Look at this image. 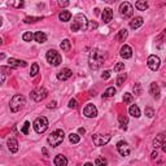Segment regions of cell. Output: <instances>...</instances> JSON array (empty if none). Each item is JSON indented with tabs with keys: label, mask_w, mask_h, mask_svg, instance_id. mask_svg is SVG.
<instances>
[{
	"label": "cell",
	"mask_w": 166,
	"mask_h": 166,
	"mask_svg": "<svg viewBox=\"0 0 166 166\" xmlns=\"http://www.w3.org/2000/svg\"><path fill=\"white\" fill-rule=\"evenodd\" d=\"M105 60H107V53H105L104 51L99 50V48H93L91 51V53H90V59H88L90 67L93 70L99 69L105 62Z\"/></svg>",
	"instance_id": "6da1fadb"
},
{
	"label": "cell",
	"mask_w": 166,
	"mask_h": 166,
	"mask_svg": "<svg viewBox=\"0 0 166 166\" xmlns=\"http://www.w3.org/2000/svg\"><path fill=\"white\" fill-rule=\"evenodd\" d=\"M86 26H87V18H86L84 14H77L74 17V21L71 24L70 29L71 31H79V30H86Z\"/></svg>",
	"instance_id": "7a4b0ae2"
},
{
	"label": "cell",
	"mask_w": 166,
	"mask_h": 166,
	"mask_svg": "<svg viewBox=\"0 0 166 166\" xmlns=\"http://www.w3.org/2000/svg\"><path fill=\"white\" fill-rule=\"evenodd\" d=\"M25 103H26L25 96H22V95H14L12 99H10V103H9L10 110H12L13 113H17L18 110H21V109L24 108Z\"/></svg>",
	"instance_id": "3957f363"
},
{
	"label": "cell",
	"mask_w": 166,
	"mask_h": 166,
	"mask_svg": "<svg viewBox=\"0 0 166 166\" xmlns=\"http://www.w3.org/2000/svg\"><path fill=\"white\" fill-rule=\"evenodd\" d=\"M64 138H65L64 131L62 130H56L48 136L47 140H48V144H51L52 147H59L64 142Z\"/></svg>",
	"instance_id": "277c9868"
},
{
	"label": "cell",
	"mask_w": 166,
	"mask_h": 166,
	"mask_svg": "<svg viewBox=\"0 0 166 166\" xmlns=\"http://www.w3.org/2000/svg\"><path fill=\"white\" fill-rule=\"evenodd\" d=\"M33 127H34V130H35L38 134L46 133L47 129H48V119L46 118V117H43V116H42V117H38V118L34 121Z\"/></svg>",
	"instance_id": "5b68a950"
},
{
	"label": "cell",
	"mask_w": 166,
	"mask_h": 166,
	"mask_svg": "<svg viewBox=\"0 0 166 166\" xmlns=\"http://www.w3.org/2000/svg\"><path fill=\"white\" fill-rule=\"evenodd\" d=\"M46 59H47V61L50 62L52 66H59L60 64H61V61H62L61 55H60L57 51H55V50H50V51H48L47 55H46Z\"/></svg>",
	"instance_id": "8992f818"
},
{
	"label": "cell",
	"mask_w": 166,
	"mask_h": 166,
	"mask_svg": "<svg viewBox=\"0 0 166 166\" xmlns=\"http://www.w3.org/2000/svg\"><path fill=\"white\" fill-rule=\"evenodd\" d=\"M30 96H31V99L34 101H36V103H39V101L44 100L46 97L48 96V91L44 87H39L36 90H34V91H31V93H30Z\"/></svg>",
	"instance_id": "52a82bcc"
},
{
	"label": "cell",
	"mask_w": 166,
	"mask_h": 166,
	"mask_svg": "<svg viewBox=\"0 0 166 166\" xmlns=\"http://www.w3.org/2000/svg\"><path fill=\"white\" fill-rule=\"evenodd\" d=\"M119 13H121V16H122L123 18H130L131 16H133V13H134L133 5H131L129 1H123L122 4L119 5Z\"/></svg>",
	"instance_id": "ba28073f"
},
{
	"label": "cell",
	"mask_w": 166,
	"mask_h": 166,
	"mask_svg": "<svg viewBox=\"0 0 166 166\" xmlns=\"http://www.w3.org/2000/svg\"><path fill=\"white\" fill-rule=\"evenodd\" d=\"M110 138H112L110 135H101V134H95V135H92L93 144L97 145V147L105 145L109 140H110Z\"/></svg>",
	"instance_id": "9c48e42d"
},
{
	"label": "cell",
	"mask_w": 166,
	"mask_h": 166,
	"mask_svg": "<svg viewBox=\"0 0 166 166\" xmlns=\"http://www.w3.org/2000/svg\"><path fill=\"white\" fill-rule=\"evenodd\" d=\"M117 150L119 152L121 156H123V157H126V156H129L130 152H131V148H130V145H129V143H126V142H123V140H121L117 143Z\"/></svg>",
	"instance_id": "30bf717a"
},
{
	"label": "cell",
	"mask_w": 166,
	"mask_h": 166,
	"mask_svg": "<svg viewBox=\"0 0 166 166\" xmlns=\"http://www.w3.org/2000/svg\"><path fill=\"white\" fill-rule=\"evenodd\" d=\"M147 64H148V67L152 71H156V70H158V67H160V64H161V61H160V57L158 56H156V55H150L149 57H148V61H147Z\"/></svg>",
	"instance_id": "8fae6325"
},
{
	"label": "cell",
	"mask_w": 166,
	"mask_h": 166,
	"mask_svg": "<svg viewBox=\"0 0 166 166\" xmlns=\"http://www.w3.org/2000/svg\"><path fill=\"white\" fill-rule=\"evenodd\" d=\"M83 114H84L87 118H93V117L97 116V109L93 104H87L83 109Z\"/></svg>",
	"instance_id": "7c38bea8"
},
{
	"label": "cell",
	"mask_w": 166,
	"mask_h": 166,
	"mask_svg": "<svg viewBox=\"0 0 166 166\" xmlns=\"http://www.w3.org/2000/svg\"><path fill=\"white\" fill-rule=\"evenodd\" d=\"M71 75H73V71L70 69H67V67H64L62 70H60L57 73V79L59 81H67Z\"/></svg>",
	"instance_id": "4fadbf2b"
},
{
	"label": "cell",
	"mask_w": 166,
	"mask_h": 166,
	"mask_svg": "<svg viewBox=\"0 0 166 166\" xmlns=\"http://www.w3.org/2000/svg\"><path fill=\"white\" fill-rule=\"evenodd\" d=\"M7 145H8V149L12 153H16L18 150V142L16 138H9L8 142H7Z\"/></svg>",
	"instance_id": "5bb4252c"
},
{
	"label": "cell",
	"mask_w": 166,
	"mask_h": 166,
	"mask_svg": "<svg viewBox=\"0 0 166 166\" xmlns=\"http://www.w3.org/2000/svg\"><path fill=\"white\" fill-rule=\"evenodd\" d=\"M101 18H103L104 24H109L113 18V10L110 8H105L103 10V13H101Z\"/></svg>",
	"instance_id": "9a60e30c"
},
{
	"label": "cell",
	"mask_w": 166,
	"mask_h": 166,
	"mask_svg": "<svg viewBox=\"0 0 166 166\" xmlns=\"http://www.w3.org/2000/svg\"><path fill=\"white\" fill-rule=\"evenodd\" d=\"M119 55H121V57H123V59H130L131 56H133V50H131L130 46L124 44V46H122V48H121Z\"/></svg>",
	"instance_id": "2e32d148"
},
{
	"label": "cell",
	"mask_w": 166,
	"mask_h": 166,
	"mask_svg": "<svg viewBox=\"0 0 166 166\" xmlns=\"http://www.w3.org/2000/svg\"><path fill=\"white\" fill-rule=\"evenodd\" d=\"M149 91H150V95H152L154 99H158L160 97V87H158V84L156 82H153V83H150V87H149Z\"/></svg>",
	"instance_id": "e0dca14e"
},
{
	"label": "cell",
	"mask_w": 166,
	"mask_h": 166,
	"mask_svg": "<svg viewBox=\"0 0 166 166\" xmlns=\"http://www.w3.org/2000/svg\"><path fill=\"white\" fill-rule=\"evenodd\" d=\"M53 164L55 166H66L67 165V158L62 154H57L53 160Z\"/></svg>",
	"instance_id": "ac0fdd59"
},
{
	"label": "cell",
	"mask_w": 166,
	"mask_h": 166,
	"mask_svg": "<svg viewBox=\"0 0 166 166\" xmlns=\"http://www.w3.org/2000/svg\"><path fill=\"white\" fill-rule=\"evenodd\" d=\"M143 24H144V21H143L142 17H135V18H133V20L130 21V27L133 30H136V29L140 27Z\"/></svg>",
	"instance_id": "d6986e66"
},
{
	"label": "cell",
	"mask_w": 166,
	"mask_h": 166,
	"mask_svg": "<svg viewBox=\"0 0 166 166\" xmlns=\"http://www.w3.org/2000/svg\"><path fill=\"white\" fill-rule=\"evenodd\" d=\"M8 65H9V67H20V66L25 67L26 65H27V64H26L25 61H21V60L9 59V60H8Z\"/></svg>",
	"instance_id": "ffe728a7"
},
{
	"label": "cell",
	"mask_w": 166,
	"mask_h": 166,
	"mask_svg": "<svg viewBox=\"0 0 166 166\" xmlns=\"http://www.w3.org/2000/svg\"><path fill=\"white\" fill-rule=\"evenodd\" d=\"M165 143V135L164 134H158V135H156V138H154V140H153V147L154 148H160V147L162 145Z\"/></svg>",
	"instance_id": "44dd1931"
},
{
	"label": "cell",
	"mask_w": 166,
	"mask_h": 166,
	"mask_svg": "<svg viewBox=\"0 0 166 166\" xmlns=\"http://www.w3.org/2000/svg\"><path fill=\"white\" fill-rule=\"evenodd\" d=\"M34 39H35V42H38V43H46L47 35L42 31H36L35 34H34Z\"/></svg>",
	"instance_id": "7402d4cb"
},
{
	"label": "cell",
	"mask_w": 166,
	"mask_h": 166,
	"mask_svg": "<svg viewBox=\"0 0 166 166\" xmlns=\"http://www.w3.org/2000/svg\"><path fill=\"white\" fill-rule=\"evenodd\" d=\"M59 18H60V21H62V22H67V21H70V18H71V13L69 10H61L59 14Z\"/></svg>",
	"instance_id": "603a6c76"
},
{
	"label": "cell",
	"mask_w": 166,
	"mask_h": 166,
	"mask_svg": "<svg viewBox=\"0 0 166 166\" xmlns=\"http://www.w3.org/2000/svg\"><path fill=\"white\" fill-rule=\"evenodd\" d=\"M129 113L133 117H135V118H139V117H140V109H139V107L138 105H131L130 107V109H129Z\"/></svg>",
	"instance_id": "cb8c5ba5"
},
{
	"label": "cell",
	"mask_w": 166,
	"mask_h": 166,
	"mask_svg": "<svg viewBox=\"0 0 166 166\" xmlns=\"http://www.w3.org/2000/svg\"><path fill=\"white\" fill-rule=\"evenodd\" d=\"M135 8L138 10H145V9H148V3H147L145 0H139V1L135 3Z\"/></svg>",
	"instance_id": "d4e9b609"
},
{
	"label": "cell",
	"mask_w": 166,
	"mask_h": 166,
	"mask_svg": "<svg viewBox=\"0 0 166 166\" xmlns=\"http://www.w3.org/2000/svg\"><path fill=\"white\" fill-rule=\"evenodd\" d=\"M118 121H119V123L122 124V129L126 130V129H127L126 124L129 123V117H127L126 114H119V116H118Z\"/></svg>",
	"instance_id": "484cf974"
},
{
	"label": "cell",
	"mask_w": 166,
	"mask_h": 166,
	"mask_svg": "<svg viewBox=\"0 0 166 166\" xmlns=\"http://www.w3.org/2000/svg\"><path fill=\"white\" fill-rule=\"evenodd\" d=\"M127 35H129V31H127L126 29H122V30H119L118 35H117V39L119 42H124L127 39Z\"/></svg>",
	"instance_id": "4316f807"
},
{
	"label": "cell",
	"mask_w": 166,
	"mask_h": 166,
	"mask_svg": "<svg viewBox=\"0 0 166 166\" xmlns=\"http://www.w3.org/2000/svg\"><path fill=\"white\" fill-rule=\"evenodd\" d=\"M116 93H117V90L114 87H109L105 90V92L103 93V97H105V99H107V97H112V96H114Z\"/></svg>",
	"instance_id": "83f0119b"
},
{
	"label": "cell",
	"mask_w": 166,
	"mask_h": 166,
	"mask_svg": "<svg viewBox=\"0 0 166 166\" xmlns=\"http://www.w3.org/2000/svg\"><path fill=\"white\" fill-rule=\"evenodd\" d=\"M60 47H61V50L64 52H67L70 50V47H71V44H70V40L69 39H64L61 42V44H60Z\"/></svg>",
	"instance_id": "f1b7e54d"
},
{
	"label": "cell",
	"mask_w": 166,
	"mask_h": 166,
	"mask_svg": "<svg viewBox=\"0 0 166 166\" xmlns=\"http://www.w3.org/2000/svg\"><path fill=\"white\" fill-rule=\"evenodd\" d=\"M126 79H127V74L126 73H121L118 77H117V86H118V87H121V86L124 83V81H126Z\"/></svg>",
	"instance_id": "f546056e"
},
{
	"label": "cell",
	"mask_w": 166,
	"mask_h": 166,
	"mask_svg": "<svg viewBox=\"0 0 166 166\" xmlns=\"http://www.w3.org/2000/svg\"><path fill=\"white\" fill-rule=\"evenodd\" d=\"M95 166H108V161L104 157H96Z\"/></svg>",
	"instance_id": "4dcf8cb0"
},
{
	"label": "cell",
	"mask_w": 166,
	"mask_h": 166,
	"mask_svg": "<svg viewBox=\"0 0 166 166\" xmlns=\"http://www.w3.org/2000/svg\"><path fill=\"white\" fill-rule=\"evenodd\" d=\"M133 91L135 93V96H140L142 95V84H140V83H135L134 87H133Z\"/></svg>",
	"instance_id": "1f68e13d"
},
{
	"label": "cell",
	"mask_w": 166,
	"mask_h": 166,
	"mask_svg": "<svg viewBox=\"0 0 166 166\" xmlns=\"http://www.w3.org/2000/svg\"><path fill=\"white\" fill-rule=\"evenodd\" d=\"M69 140H70V143H73V144H78L79 140H81V138H79V135L71 133L69 135Z\"/></svg>",
	"instance_id": "d6a6232c"
},
{
	"label": "cell",
	"mask_w": 166,
	"mask_h": 166,
	"mask_svg": "<svg viewBox=\"0 0 166 166\" xmlns=\"http://www.w3.org/2000/svg\"><path fill=\"white\" fill-rule=\"evenodd\" d=\"M38 73H39V65H38V64H33L31 69H30V75H31V77H35Z\"/></svg>",
	"instance_id": "836d02e7"
},
{
	"label": "cell",
	"mask_w": 166,
	"mask_h": 166,
	"mask_svg": "<svg viewBox=\"0 0 166 166\" xmlns=\"http://www.w3.org/2000/svg\"><path fill=\"white\" fill-rule=\"evenodd\" d=\"M97 29V24L95 21H87V26H86V30L87 31H91V30Z\"/></svg>",
	"instance_id": "e575fe53"
},
{
	"label": "cell",
	"mask_w": 166,
	"mask_h": 166,
	"mask_svg": "<svg viewBox=\"0 0 166 166\" xmlns=\"http://www.w3.org/2000/svg\"><path fill=\"white\" fill-rule=\"evenodd\" d=\"M42 20H43V17H26L25 22H26V24H34V22L42 21Z\"/></svg>",
	"instance_id": "d590c367"
},
{
	"label": "cell",
	"mask_w": 166,
	"mask_h": 166,
	"mask_svg": "<svg viewBox=\"0 0 166 166\" xmlns=\"http://www.w3.org/2000/svg\"><path fill=\"white\" fill-rule=\"evenodd\" d=\"M22 39H24L25 42H31L34 39V34L31 31H27V33H25L24 35H22Z\"/></svg>",
	"instance_id": "8d00e7d4"
},
{
	"label": "cell",
	"mask_w": 166,
	"mask_h": 166,
	"mask_svg": "<svg viewBox=\"0 0 166 166\" xmlns=\"http://www.w3.org/2000/svg\"><path fill=\"white\" fill-rule=\"evenodd\" d=\"M133 100H134V97L131 93H124L123 95V103L124 104H131L133 103Z\"/></svg>",
	"instance_id": "74e56055"
},
{
	"label": "cell",
	"mask_w": 166,
	"mask_h": 166,
	"mask_svg": "<svg viewBox=\"0 0 166 166\" xmlns=\"http://www.w3.org/2000/svg\"><path fill=\"white\" fill-rule=\"evenodd\" d=\"M29 127H30V122H26L24 123V126H22V129H21V133L24 134V135H27L29 134Z\"/></svg>",
	"instance_id": "f35d334b"
},
{
	"label": "cell",
	"mask_w": 166,
	"mask_h": 166,
	"mask_svg": "<svg viewBox=\"0 0 166 166\" xmlns=\"http://www.w3.org/2000/svg\"><path fill=\"white\" fill-rule=\"evenodd\" d=\"M122 70H124V64L123 62L116 64V66H114V71H116V73H119V71H122Z\"/></svg>",
	"instance_id": "ab89813d"
},
{
	"label": "cell",
	"mask_w": 166,
	"mask_h": 166,
	"mask_svg": "<svg viewBox=\"0 0 166 166\" xmlns=\"http://www.w3.org/2000/svg\"><path fill=\"white\" fill-rule=\"evenodd\" d=\"M145 116L148 117V118H152L154 116V110L152 108H145Z\"/></svg>",
	"instance_id": "60d3db41"
},
{
	"label": "cell",
	"mask_w": 166,
	"mask_h": 166,
	"mask_svg": "<svg viewBox=\"0 0 166 166\" xmlns=\"http://www.w3.org/2000/svg\"><path fill=\"white\" fill-rule=\"evenodd\" d=\"M77 105L78 104H77V100H75V99H71L69 101V108H73L74 109V108H77Z\"/></svg>",
	"instance_id": "b9f144b4"
},
{
	"label": "cell",
	"mask_w": 166,
	"mask_h": 166,
	"mask_svg": "<svg viewBox=\"0 0 166 166\" xmlns=\"http://www.w3.org/2000/svg\"><path fill=\"white\" fill-rule=\"evenodd\" d=\"M5 78H7V75H5V73H3V71H0V86H1L3 83L5 82Z\"/></svg>",
	"instance_id": "7bdbcfd3"
},
{
	"label": "cell",
	"mask_w": 166,
	"mask_h": 166,
	"mask_svg": "<svg viewBox=\"0 0 166 166\" xmlns=\"http://www.w3.org/2000/svg\"><path fill=\"white\" fill-rule=\"evenodd\" d=\"M109 77H110V71H109V70H105L104 73L101 74V78H103V79H108Z\"/></svg>",
	"instance_id": "ee69618b"
},
{
	"label": "cell",
	"mask_w": 166,
	"mask_h": 166,
	"mask_svg": "<svg viewBox=\"0 0 166 166\" xmlns=\"http://www.w3.org/2000/svg\"><path fill=\"white\" fill-rule=\"evenodd\" d=\"M12 5H14L16 8H22V7H24V1H14V3H12Z\"/></svg>",
	"instance_id": "f6af8a7d"
},
{
	"label": "cell",
	"mask_w": 166,
	"mask_h": 166,
	"mask_svg": "<svg viewBox=\"0 0 166 166\" xmlns=\"http://www.w3.org/2000/svg\"><path fill=\"white\" fill-rule=\"evenodd\" d=\"M56 107H57V103H56V101H51V103L47 105L48 109H53V108H56Z\"/></svg>",
	"instance_id": "bcb514c9"
},
{
	"label": "cell",
	"mask_w": 166,
	"mask_h": 166,
	"mask_svg": "<svg viewBox=\"0 0 166 166\" xmlns=\"http://www.w3.org/2000/svg\"><path fill=\"white\" fill-rule=\"evenodd\" d=\"M59 4H60V7H67L69 5V1H62V0H60Z\"/></svg>",
	"instance_id": "7dc6e473"
},
{
	"label": "cell",
	"mask_w": 166,
	"mask_h": 166,
	"mask_svg": "<svg viewBox=\"0 0 166 166\" xmlns=\"http://www.w3.org/2000/svg\"><path fill=\"white\" fill-rule=\"evenodd\" d=\"M157 157H158V153H157V150H154V152H152V154H150V158H152V160H156Z\"/></svg>",
	"instance_id": "c3c4849f"
},
{
	"label": "cell",
	"mask_w": 166,
	"mask_h": 166,
	"mask_svg": "<svg viewBox=\"0 0 166 166\" xmlns=\"http://www.w3.org/2000/svg\"><path fill=\"white\" fill-rule=\"evenodd\" d=\"M42 152H43V154H44V157H48V150H47L46 148H43V149H42Z\"/></svg>",
	"instance_id": "681fc988"
},
{
	"label": "cell",
	"mask_w": 166,
	"mask_h": 166,
	"mask_svg": "<svg viewBox=\"0 0 166 166\" xmlns=\"http://www.w3.org/2000/svg\"><path fill=\"white\" fill-rule=\"evenodd\" d=\"M161 148H162V152H165V153H166V143H164V144L161 145Z\"/></svg>",
	"instance_id": "f907efd6"
},
{
	"label": "cell",
	"mask_w": 166,
	"mask_h": 166,
	"mask_svg": "<svg viewBox=\"0 0 166 166\" xmlns=\"http://www.w3.org/2000/svg\"><path fill=\"white\" fill-rule=\"evenodd\" d=\"M78 133H79V134H84V133H86V130L83 129V127H81V129L78 130Z\"/></svg>",
	"instance_id": "816d5d0a"
},
{
	"label": "cell",
	"mask_w": 166,
	"mask_h": 166,
	"mask_svg": "<svg viewBox=\"0 0 166 166\" xmlns=\"http://www.w3.org/2000/svg\"><path fill=\"white\" fill-rule=\"evenodd\" d=\"M5 59V55L4 53H0V60H4Z\"/></svg>",
	"instance_id": "f5cc1de1"
},
{
	"label": "cell",
	"mask_w": 166,
	"mask_h": 166,
	"mask_svg": "<svg viewBox=\"0 0 166 166\" xmlns=\"http://www.w3.org/2000/svg\"><path fill=\"white\" fill-rule=\"evenodd\" d=\"M84 166H93L92 164H90V162H87V164H84Z\"/></svg>",
	"instance_id": "db71d44e"
},
{
	"label": "cell",
	"mask_w": 166,
	"mask_h": 166,
	"mask_svg": "<svg viewBox=\"0 0 166 166\" xmlns=\"http://www.w3.org/2000/svg\"><path fill=\"white\" fill-rule=\"evenodd\" d=\"M1 25H3V18L0 17V26H1Z\"/></svg>",
	"instance_id": "11a10c76"
},
{
	"label": "cell",
	"mask_w": 166,
	"mask_h": 166,
	"mask_svg": "<svg viewBox=\"0 0 166 166\" xmlns=\"http://www.w3.org/2000/svg\"><path fill=\"white\" fill-rule=\"evenodd\" d=\"M3 44V38H0V46Z\"/></svg>",
	"instance_id": "9f6ffc18"
}]
</instances>
